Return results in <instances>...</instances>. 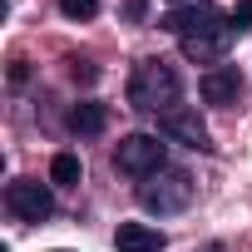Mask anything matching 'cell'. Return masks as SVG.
Wrapping results in <instances>:
<instances>
[{
  "mask_svg": "<svg viewBox=\"0 0 252 252\" xmlns=\"http://www.w3.org/2000/svg\"><path fill=\"white\" fill-rule=\"evenodd\" d=\"M178 94H183V84H178V69L173 64H163V60L134 64V74H129V104L134 109L168 114V109H178Z\"/></svg>",
  "mask_w": 252,
  "mask_h": 252,
  "instance_id": "cell-1",
  "label": "cell"
},
{
  "mask_svg": "<svg viewBox=\"0 0 252 252\" xmlns=\"http://www.w3.org/2000/svg\"><path fill=\"white\" fill-rule=\"evenodd\" d=\"M168 35H178V40H203V35H237V25L218 10V5H208V0H198V5H173L163 20H158Z\"/></svg>",
  "mask_w": 252,
  "mask_h": 252,
  "instance_id": "cell-2",
  "label": "cell"
},
{
  "mask_svg": "<svg viewBox=\"0 0 252 252\" xmlns=\"http://www.w3.org/2000/svg\"><path fill=\"white\" fill-rule=\"evenodd\" d=\"M193 193H198L193 173H183V168H163V173H154V178L139 188V203H144L149 213H183V208L193 203Z\"/></svg>",
  "mask_w": 252,
  "mask_h": 252,
  "instance_id": "cell-3",
  "label": "cell"
},
{
  "mask_svg": "<svg viewBox=\"0 0 252 252\" xmlns=\"http://www.w3.org/2000/svg\"><path fill=\"white\" fill-rule=\"evenodd\" d=\"M163 158H168V144H158V134H129V139H119V149H114V168L129 173V178L163 173Z\"/></svg>",
  "mask_w": 252,
  "mask_h": 252,
  "instance_id": "cell-4",
  "label": "cell"
},
{
  "mask_svg": "<svg viewBox=\"0 0 252 252\" xmlns=\"http://www.w3.org/2000/svg\"><path fill=\"white\" fill-rule=\"evenodd\" d=\"M5 208H10L20 222H45V218L55 213V193H50L45 183H35V178H15V183L5 188Z\"/></svg>",
  "mask_w": 252,
  "mask_h": 252,
  "instance_id": "cell-5",
  "label": "cell"
},
{
  "mask_svg": "<svg viewBox=\"0 0 252 252\" xmlns=\"http://www.w3.org/2000/svg\"><path fill=\"white\" fill-rule=\"evenodd\" d=\"M158 134L163 139H178L188 149H213L208 144V124L198 119V109H168V114H158Z\"/></svg>",
  "mask_w": 252,
  "mask_h": 252,
  "instance_id": "cell-6",
  "label": "cell"
},
{
  "mask_svg": "<svg viewBox=\"0 0 252 252\" xmlns=\"http://www.w3.org/2000/svg\"><path fill=\"white\" fill-rule=\"evenodd\" d=\"M198 89H203L208 104H237L242 99V74H237V64H218V69L203 74Z\"/></svg>",
  "mask_w": 252,
  "mask_h": 252,
  "instance_id": "cell-7",
  "label": "cell"
},
{
  "mask_svg": "<svg viewBox=\"0 0 252 252\" xmlns=\"http://www.w3.org/2000/svg\"><path fill=\"white\" fill-rule=\"evenodd\" d=\"M114 247H119V252H163L168 237H163L158 227H149V222H119Z\"/></svg>",
  "mask_w": 252,
  "mask_h": 252,
  "instance_id": "cell-8",
  "label": "cell"
},
{
  "mask_svg": "<svg viewBox=\"0 0 252 252\" xmlns=\"http://www.w3.org/2000/svg\"><path fill=\"white\" fill-rule=\"evenodd\" d=\"M69 134H84V139H94V134H104V124H109V109L104 104H94V99H84V104H74L69 109Z\"/></svg>",
  "mask_w": 252,
  "mask_h": 252,
  "instance_id": "cell-9",
  "label": "cell"
},
{
  "mask_svg": "<svg viewBox=\"0 0 252 252\" xmlns=\"http://www.w3.org/2000/svg\"><path fill=\"white\" fill-rule=\"evenodd\" d=\"M227 45H232V35H203V40H183V55L188 60H218Z\"/></svg>",
  "mask_w": 252,
  "mask_h": 252,
  "instance_id": "cell-10",
  "label": "cell"
},
{
  "mask_svg": "<svg viewBox=\"0 0 252 252\" xmlns=\"http://www.w3.org/2000/svg\"><path fill=\"white\" fill-rule=\"evenodd\" d=\"M79 173H84V168H79L74 154H55V163H50V178H55V183H79Z\"/></svg>",
  "mask_w": 252,
  "mask_h": 252,
  "instance_id": "cell-11",
  "label": "cell"
},
{
  "mask_svg": "<svg viewBox=\"0 0 252 252\" xmlns=\"http://www.w3.org/2000/svg\"><path fill=\"white\" fill-rule=\"evenodd\" d=\"M60 10H64L69 20H89V15L99 10V0H60Z\"/></svg>",
  "mask_w": 252,
  "mask_h": 252,
  "instance_id": "cell-12",
  "label": "cell"
},
{
  "mask_svg": "<svg viewBox=\"0 0 252 252\" xmlns=\"http://www.w3.org/2000/svg\"><path fill=\"white\" fill-rule=\"evenodd\" d=\"M69 74H74V84H94V79H99V69H94L89 60H69Z\"/></svg>",
  "mask_w": 252,
  "mask_h": 252,
  "instance_id": "cell-13",
  "label": "cell"
},
{
  "mask_svg": "<svg viewBox=\"0 0 252 252\" xmlns=\"http://www.w3.org/2000/svg\"><path fill=\"white\" fill-rule=\"evenodd\" d=\"M232 25H237V30H247V25H252V0H242V5H237V15H232Z\"/></svg>",
  "mask_w": 252,
  "mask_h": 252,
  "instance_id": "cell-14",
  "label": "cell"
},
{
  "mask_svg": "<svg viewBox=\"0 0 252 252\" xmlns=\"http://www.w3.org/2000/svg\"><path fill=\"white\" fill-rule=\"evenodd\" d=\"M173 5H198V0H173Z\"/></svg>",
  "mask_w": 252,
  "mask_h": 252,
  "instance_id": "cell-15",
  "label": "cell"
}]
</instances>
